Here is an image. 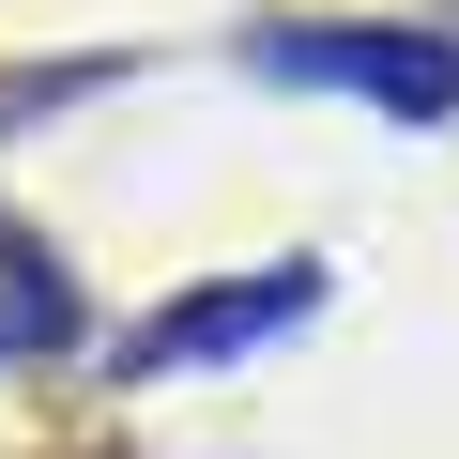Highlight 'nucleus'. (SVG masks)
<instances>
[{
  "instance_id": "f257e3e1",
  "label": "nucleus",
  "mask_w": 459,
  "mask_h": 459,
  "mask_svg": "<svg viewBox=\"0 0 459 459\" xmlns=\"http://www.w3.org/2000/svg\"><path fill=\"white\" fill-rule=\"evenodd\" d=\"M261 77L291 92H368L383 123H444L459 108V31H398V16H307V31H246Z\"/></svg>"
},
{
  "instance_id": "f03ea898",
  "label": "nucleus",
  "mask_w": 459,
  "mask_h": 459,
  "mask_svg": "<svg viewBox=\"0 0 459 459\" xmlns=\"http://www.w3.org/2000/svg\"><path fill=\"white\" fill-rule=\"evenodd\" d=\"M322 322V261H261V276H214V291H169L138 337H123V383H169V368H230V352H261Z\"/></svg>"
},
{
  "instance_id": "7ed1b4c3",
  "label": "nucleus",
  "mask_w": 459,
  "mask_h": 459,
  "mask_svg": "<svg viewBox=\"0 0 459 459\" xmlns=\"http://www.w3.org/2000/svg\"><path fill=\"white\" fill-rule=\"evenodd\" d=\"M92 337V291L31 246V230H0V368H62Z\"/></svg>"
}]
</instances>
